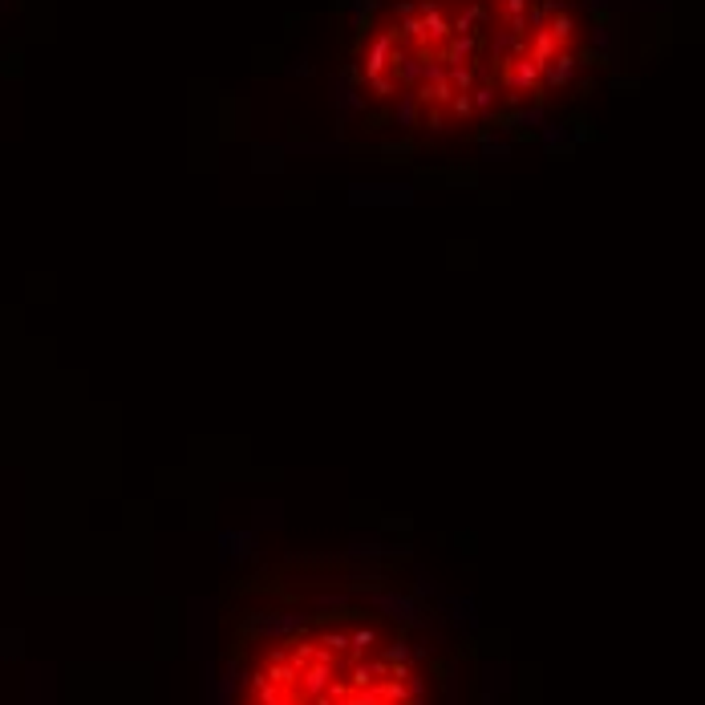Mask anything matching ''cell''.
<instances>
[{
	"mask_svg": "<svg viewBox=\"0 0 705 705\" xmlns=\"http://www.w3.org/2000/svg\"><path fill=\"white\" fill-rule=\"evenodd\" d=\"M223 705H458L454 653L389 559L304 556L223 608Z\"/></svg>",
	"mask_w": 705,
	"mask_h": 705,
	"instance_id": "6da1fadb",
	"label": "cell"
}]
</instances>
